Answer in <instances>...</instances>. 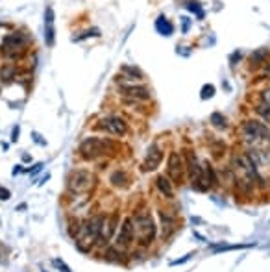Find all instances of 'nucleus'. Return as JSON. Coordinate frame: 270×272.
Instances as JSON below:
<instances>
[{
    "label": "nucleus",
    "instance_id": "obj_12",
    "mask_svg": "<svg viewBox=\"0 0 270 272\" xmlns=\"http://www.w3.org/2000/svg\"><path fill=\"white\" fill-rule=\"evenodd\" d=\"M117 224H119V213H117V211H115V213H111V215L104 217V221H102L100 234H98V243H100V245H106V243H109V239L113 237L115 230H117Z\"/></svg>",
    "mask_w": 270,
    "mask_h": 272
},
{
    "label": "nucleus",
    "instance_id": "obj_10",
    "mask_svg": "<svg viewBox=\"0 0 270 272\" xmlns=\"http://www.w3.org/2000/svg\"><path fill=\"white\" fill-rule=\"evenodd\" d=\"M135 239V235H133V222H132V217H126L124 221H122V226H120L119 234L115 237V248H119L120 252L126 250V248L130 247Z\"/></svg>",
    "mask_w": 270,
    "mask_h": 272
},
{
    "label": "nucleus",
    "instance_id": "obj_29",
    "mask_svg": "<svg viewBox=\"0 0 270 272\" xmlns=\"http://www.w3.org/2000/svg\"><path fill=\"white\" fill-rule=\"evenodd\" d=\"M261 100L267 102V104L270 106V87H269V89H265L263 93H261Z\"/></svg>",
    "mask_w": 270,
    "mask_h": 272
},
{
    "label": "nucleus",
    "instance_id": "obj_23",
    "mask_svg": "<svg viewBox=\"0 0 270 272\" xmlns=\"http://www.w3.org/2000/svg\"><path fill=\"white\" fill-rule=\"evenodd\" d=\"M256 111H258L259 115H261V117H263V119H267L270 122V106L269 104H267V102H259L258 106H256Z\"/></svg>",
    "mask_w": 270,
    "mask_h": 272
},
{
    "label": "nucleus",
    "instance_id": "obj_11",
    "mask_svg": "<svg viewBox=\"0 0 270 272\" xmlns=\"http://www.w3.org/2000/svg\"><path fill=\"white\" fill-rule=\"evenodd\" d=\"M120 93L126 96L128 100H150V89L145 85H135V83H120Z\"/></svg>",
    "mask_w": 270,
    "mask_h": 272
},
{
    "label": "nucleus",
    "instance_id": "obj_19",
    "mask_svg": "<svg viewBox=\"0 0 270 272\" xmlns=\"http://www.w3.org/2000/svg\"><path fill=\"white\" fill-rule=\"evenodd\" d=\"M202 169H204V180H206V184H208L209 189H213L219 185V178H217V172L211 165L206 161V163H202Z\"/></svg>",
    "mask_w": 270,
    "mask_h": 272
},
{
    "label": "nucleus",
    "instance_id": "obj_17",
    "mask_svg": "<svg viewBox=\"0 0 270 272\" xmlns=\"http://www.w3.org/2000/svg\"><path fill=\"white\" fill-rule=\"evenodd\" d=\"M156 30H157V33H161V35H165V37H169V35L174 33V26H172V22H170L165 15H161V17H157L156 19Z\"/></svg>",
    "mask_w": 270,
    "mask_h": 272
},
{
    "label": "nucleus",
    "instance_id": "obj_34",
    "mask_svg": "<svg viewBox=\"0 0 270 272\" xmlns=\"http://www.w3.org/2000/svg\"><path fill=\"white\" fill-rule=\"evenodd\" d=\"M267 72H269V74H270V65H269V67H267Z\"/></svg>",
    "mask_w": 270,
    "mask_h": 272
},
{
    "label": "nucleus",
    "instance_id": "obj_15",
    "mask_svg": "<svg viewBox=\"0 0 270 272\" xmlns=\"http://www.w3.org/2000/svg\"><path fill=\"white\" fill-rule=\"evenodd\" d=\"M120 74L124 76V80H128V82H141V80H145V74H143V70L139 69V67H135V65H122L120 67Z\"/></svg>",
    "mask_w": 270,
    "mask_h": 272
},
{
    "label": "nucleus",
    "instance_id": "obj_7",
    "mask_svg": "<svg viewBox=\"0 0 270 272\" xmlns=\"http://www.w3.org/2000/svg\"><path fill=\"white\" fill-rule=\"evenodd\" d=\"M30 43V39L26 37L24 33L15 32V33H7L6 37L2 39V52L6 54L7 57H20V54L26 50V46Z\"/></svg>",
    "mask_w": 270,
    "mask_h": 272
},
{
    "label": "nucleus",
    "instance_id": "obj_6",
    "mask_svg": "<svg viewBox=\"0 0 270 272\" xmlns=\"http://www.w3.org/2000/svg\"><path fill=\"white\" fill-rule=\"evenodd\" d=\"M185 165H187V172H189V180H191V185L193 189L196 191H209L206 180H204V169H202V163L198 161V158L195 156L193 150H187L185 154Z\"/></svg>",
    "mask_w": 270,
    "mask_h": 272
},
{
    "label": "nucleus",
    "instance_id": "obj_13",
    "mask_svg": "<svg viewBox=\"0 0 270 272\" xmlns=\"http://www.w3.org/2000/svg\"><path fill=\"white\" fill-rule=\"evenodd\" d=\"M161 161H163V150H161L157 145H150L148 146V150H146L145 161H143V171H146V172L156 171L157 167L161 165Z\"/></svg>",
    "mask_w": 270,
    "mask_h": 272
},
{
    "label": "nucleus",
    "instance_id": "obj_26",
    "mask_svg": "<svg viewBox=\"0 0 270 272\" xmlns=\"http://www.w3.org/2000/svg\"><path fill=\"white\" fill-rule=\"evenodd\" d=\"M187 7L193 13H196V15H198V19H204V11H202V7H200V4H198V2H187Z\"/></svg>",
    "mask_w": 270,
    "mask_h": 272
},
{
    "label": "nucleus",
    "instance_id": "obj_2",
    "mask_svg": "<svg viewBox=\"0 0 270 272\" xmlns=\"http://www.w3.org/2000/svg\"><path fill=\"white\" fill-rule=\"evenodd\" d=\"M133 222V235L139 247H150L154 237H156V224L148 209H141L132 217Z\"/></svg>",
    "mask_w": 270,
    "mask_h": 272
},
{
    "label": "nucleus",
    "instance_id": "obj_25",
    "mask_svg": "<svg viewBox=\"0 0 270 272\" xmlns=\"http://www.w3.org/2000/svg\"><path fill=\"white\" fill-rule=\"evenodd\" d=\"M91 35H94V37H98V35H100V30H98V28H91V30H85V32H83L82 35H78V37H74L72 41H83V39L91 37Z\"/></svg>",
    "mask_w": 270,
    "mask_h": 272
},
{
    "label": "nucleus",
    "instance_id": "obj_9",
    "mask_svg": "<svg viewBox=\"0 0 270 272\" xmlns=\"http://www.w3.org/2000/svg\"><path fill=\"white\" fill-rule=\"evenodd\" d=\"M96 128L106 132L107 135H115V137H122L128 132V124L126 120L119 115H106L96 122Z\"/></svg>",
    "mask_w": 270,
    "mask_h": 272
},
{
    "label": "nucleus",
    "instance_id": "obj_30",
    "mask_svg": "<svg viewBox=\"0 0 270 272\" xmlns=\"http://www.w3.org/2000/svg\"><path fill=\"white\" fill-rule=\"evenodd\" d=\"M19 133H20V128H19V126L13 128V133H11V141H13V143H15L17 139H19Z\"/></svg>",
    "mask_w": 270,
    "mask_h": 272
},
{
    "label": "nucleus",
    "instance_id": "obj_5",
    "mask_svg": "<svg viewBox=\"0 0 270 272\" xmlns=\"http://www.w3.org/2000/svg\"><path fill=\"white\" fill-rule=\"evenodd\" d=\"M94 187V174L85 169L72 171L67 178V189L70 195H85Z\"/></svg>",
    "mask_w": 270,
    "mask_h": 272
},
{
    "label": "nucleus",
    "instance_id": "obj_31",
    "mask_svg": "<svg viewBox=\"0 0 270 272\" xmlns=\"http://www.w3.org/2000/svg\"><path fill=\"white\" fill-rule=\"evenodd\" d=\"M41 169H43V163H37L35 167H33V169H30L28 172H30V174H35V172H39Z\"/></svg>",
    "mask_w": 270,
    "mask_h": 272
},
{
    "label": "nucleus",
    "instance_id": "obj_32",
    "mask_svg": "<svg viewBox=\"0 0 270 272\" xmlns=\"http://www.w3.org/2000/svg\"><path fill=\"white\" fill-rule=\"evenodd\" d=\"M187 30H189V20L187 17H183V33H187Z\"/></svg>",
    "mask_w": 270,
    "mask_h": 272
},
{
    "label": "nucleus",
    "instance_id": "obj_33",
    "mask_svg": "<svg viewBox=\"0 0 270 272\" xmlns=\"http://www.w3.org/2000/svg\"><path fill=\"white\" fill-rule=\"evenodd\" d=\"M20 171H22V169H20V165H17V167L13 169V176H15V174H19Z\"/></svg>",
    "mask_w": 270,
    "mask_h": 272
},
{
    "label": "nucleus",
    "instance_id": "obj_22",
    "mask_svg": "<svg viewBox=\"0 0 270 272\" xmlns=\"http://www.w3.org/2000/svg\"><path fill=\"white\" fill-rule=\"evenodd\" d=\"M209 120H211V124H213L215 128H219V130H224V128L228 126L226 117H224L222 113H219V111H215V113H211Z\"/></svg>",
    "mask_w": 270,
    "mask_h": 272
},
{
    "label": "nucleus",
    "instance_id": "obj_18",
    "mask_svg": "<svg viewBox=\"0 0 270 272\" xmlns=\"http://www.w3.org/2000/svg\"><path fill=\"white\" fill-rule=\"evenodd\" d=\"M159 217H161V224H163V237H169L176 230V219L169 215L167 211H159Z\"/></svg>",
    "mask_w": 270,
    "mask_h": 272
},
{
    "label": "nucleus",
    "instance_id": "obj_28",
    "mask_svg": "<svg viewBox=\"0 0 270 272\" xmlns=\"http://www.w3.org/2000/svg\"><path fill=\"white\" fill-rule=\"evenodd\" d=\"M11 198V193L6 187H0V200H9Z\"/></svg>",
    "mask_w": 270,
    "mask_h": 272
},
{
    "label": "nucleus",
    "instance_id": "obj_8",
    "mask_svg": "<svg viewBox=\"0 0 270 272\" xmlns=\"http://www.w3.org/2000/svg\"><path fill=\"white\" fill-rule=\"evenodd\" d=\"M185 172H187V165H185V158H183L180 152H170L169 154V161H167V176L172 184L182 185L183 178H185Z\"/></svg>",
    "mask_w": 270,
    "mask_h": 272
},
{
    "label": "nucleus",
    "instance_id": "obj_27",
    "mask_svg": "<svg viewBox=\"0 0 270 272\" xmlns=\"http://www.w3.org/2000/svg\"><path fill=\"white\" fill-rule=\"evenodd\" d=\"M54 265H56L57 269H59V272H70V269L67 265H65V263H63L61 260H54Z\"/></svg>",
    "mask_w": 270,
    "mask_h": 272
},
{
    "label": "nucleus",
    "instance_id": "obj_21",
    "mask_svg": "<svg viewBox=\"0 0 270 272\" xmlns=\"http://www.w3.org/2000/svg\"><path fill=\"white\" fill-rule=\"evenodd\" d=\"M269 57H270V50H269V48H258L256 52H252L250 59H252V63L261 65V63H265Z\"/></svg>",
    "mask_w": 270,
    "mask_h": 272
},
{
    "label": "nucleus",
    "instance_id": "obj_24",
    "mask_svg": "<svg viewBox=\"0 0 270 272\" xmlns=\"http://www.w3.org/2000/svg\"><path fill=\"white\" fill-rule=\"evenodd\" d=\"M213 96H215V85L213 83H206V85L202 87L200 98L202 100H208V98H213Z\"/></svg>",
    "mask_w": 270,
    "mask_h": 272
},
{
    "label": "nucleus",
    "instance_id": "obj_16",
    "mask_svg": "<svg viewBox=\"0 0 270 272\" xmlns=\"http://www.w3.org/2000/svg\"><path fill=\"white\" fill-rule=\"evenodd\" d=\"M156 185L161 195H165L167 198H174V189H172V182L169 180V176H165V174L157 176Z\"/></svg>",
    "mask_w": 270,
    "mask_h": 272
},
{
    "label": "nucleus",
    "instance_id": "obj_3",
    "mask_svg": "<svg viewBox=\"0 0 270 272\" xmlns=\"http://www.w3.org/2000/svg\"><path fill=\"white\" fill-rule=\"evenodd\" d=\"M104 217H106V215H96V217L87 219V221L80 222V226H78V232H76L74 239H76L78 248H80L82 252L91 250V247H93L94 243L98 241V234H100Z\"/></svg>",
    "mask_w": 270,
    "mask_h": 272
},
{
    "label": "nucleus",
    "instance_id": "obj_4",
    "mask_svg": "<svg viewBox=\"0 0 270 272\" xmlns=\"http://www.w3.org/2000/svg\"><path fill=\"white\" fill-rule=\"evenodd\" d=\"M115 148L113 141L106 139V137H85L78 146V152L83 159H98L102 156H106L107 152H111Z\"/></svg>",
    "mask_w": 270,
    "mask_h": 272
},
{
    "label": "nucleus",
    "instance_id": "obj_20",
    "mask_svg": "<svg viewBox=\"0 0 270 272\" xmlns=\"http://www.w3.org/2000/svg\"><path fill=\"white\" fill-rule=\"evenodd\" d=\"M109 182H111V185L117 187V189H124V187H128V176H126L124 171H115L113 174L109 176Z\"/></svg>",
    "mask_w": 270,
    "mask_h": 272
},
{
    "label": "nucleus",
    "instance_id": "obj_14",
    "mask_svg": "<svg viewBox=\"0 0 270 272\" xmlns=\"http://www.w3.org/2000/svg\"><path fill=\"white\" fill-rule=\"evenodd\" d=\"M44 43L48 46H54L56 43V19L52 7L44 9Z\"/></svg>",
    "mask_w": 270,
    "mask_h": 272
},
{
    "label": "nucleus",
    "instance_id": "obj_1",
    "mask_svg": "<svg viewBox=\"0 0 270 272\" xmlns=\"http://www.w3.org/2000/svg\"><path fill=\"white\" fill-rule=\"evenodd\" d=\"M243 139L250 145V150H269L270 146V128L258 119H248L241 126Z\"/></svg>",
    "mask_w": 270,
    "mask_h": 272
}]
</instances>
